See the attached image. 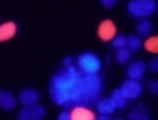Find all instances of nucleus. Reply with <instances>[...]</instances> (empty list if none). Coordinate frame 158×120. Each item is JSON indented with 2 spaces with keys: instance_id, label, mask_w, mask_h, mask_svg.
<instances>
[{
  "instance_id": "f257e3e1",
  "label": "nucleus",
  "mask_w": 158,
  "mask_h": 120,
  "mask_svg": "<svg viewBox=\"0 0 158 120\" xmlns=\"http://www.w3.org/2000/svg\"><path fill=\"white\" fill-rule=\"evenodd\" d=\"M81 106H89V104H96L102 92V81L97 74H82L81 79Z\"/></svg>"
},
{
  "instance_id": "f03ea898",
  "label": "nucleus",
  "mask_w": 158,
  "mask_h": 120,
  "mask_svg": "<svg viewBox=\"0 0 158 120\" xmlns=\"http://www.w3.org/2000/svg\"><path fill=\"white\" fill-rule=\"evenodd\" d=\"M127 10L132 17L137 18H147L156 10V2L155 0H132L127 5Z\"/></svg>"
},
{
  "instance_id": "7ed1b4c3",
  "label": "nucleus",
  "mask_w": 158,
  "mask_h": 120,
  "mask_svg": "<svg viewBox=\"0 0 158 120\" xmlns=\"http://www.w3.org/2000/svg\"><path fill=\"white\" fill-rule=\"evenodd\" d=\"M102 68L101 58L96 53H82L77 58V69L82 74H97Z\"/></svg>"
},
{
  "instance_id": "20e7f679",
  "label": "nucleus",
  "mask_w": 158,
  "mask_h": 120,
  "mask_svg": "<svg viewBox=\"0 0 158 120\" xmlns=\"http://www.w3.org/2000/svg\"><path fill=\"white\" fill-rule=\"evenodd\" d=\"M44 115H46V110L41 106H25L22 110L18 112V120H41Z\"/></svg>"
},
{
  "instance_id": "39448f33",
  "label": "nucleus",
  "mask_w": 158,
  "mask_h": 120,
  "mask_svg": "<svg viewBox=\"0 0 158 120\" xmlns=\"http://www.w3.org/2000/svg\"><path fill=\"white\" fill-rule=\"evenodd\" d=\"M120 91H122V94L128 99V101H135V99L142 94L143 87H142L140 81H135V79H128V81H123V82H122Z\"/></svg>"
},
{
  "instance_id": "423d86ee",
  "label": "nucleus",
  "mask_w": 158,
  "mask_h": 120,
  "mask_svg": "<svg viewBox=\"0 0 158 120\" xmlns=\"http://www.w3.org/2000/svg\"><path fill=\"white\" fill-rule=\"evenodd\" d=\"M145 63L143 61H132L127 68V76L128 79H135V81H142L143 76H145Z\"/></svg>"
},
{
  "instance_id": "0eeeda50",
  "label": "nucleus",
  "mask_w": 158,
  "mask_h": 120,
  "mask_svg": "<svg viewBox=\"0 0 158 120\" xmlns=\"http://www.w3.org/2000/svg\"><path fill=\"white\" fill-rule=\"evenodd\" d=\"M99 38L104 39V41H109V39H112L114 36H115L117 30H115V25H114V22H110V20H104V22L99 25Z\"/></svg>"
},
{
  "instance_id": "6e6552de",
  "label": "nucleus",
  "mask_w": 158,
  "mask_h": 120,
  "mask_svg": "<svg viewBox=\"0 0 158 120\" xmlns=\"http://www.w3.org/2000/svg\"><path fill=\"white\" fill-rule=\"evenodd\" d=\"M69 115H71L73 120H96V114L89 107H84V106H74L73 112Z\"/></svg>"
},
{
  "instance_id": "1a4fd4ad",
  "label": "nucleus",
  "mask_w": 158,
  "mask_h": 120,
  "mask_svg": "<svg viewBox=\"0 0 158 120\" xmlns=\"http://www.w3.org/2000/svg\"><path fill=\"white\" fill-rule=\"evenodd\" d=\"M96 109L99 114H104V115H110V114L115 112V106H114L110 97H102L96 101Z\"/></svg>"
},
{
  "instance_id": "9d476101",
  "label": "nucleus",
  "mask_w": 158,
  "mask_h": 120,
  "mask_svg": "<svg viewBox=\"0 0 158 120\" xmlns=\"http://www.w3.org/2000/svg\"><path fill=\"white\" fill-rule=\"evenodd\" d=\"M18 99H20V102H22L23 106H33V104L38 102L40 94L35 91V89H25V91L20 92Z\"/></svg>"
},
{
  "instance_id": "9b49d317",
  "label": "nucleus",
  "mask_w": 158,
  "mask_h": 120,
  "mask_svg": "<svg viewBox=\"0 0 158 120\" xmlns=\"http://www.w3.org/2000/svg\"><path fill=\"white\" fill-rule=\"evenodd\" d=\"M17 35V25L13 22H7L0 25V41H7V39L13 38Z\"/></svg>"
},
{
  "instance_id": "f8f14e48",
  "label": "nucleus",
  "mask_w": 158,
  "mask_h": 120,
  "mask_svg": "<svg viewBox=\"0 0 158 120\" xmlns=\"http://www.w3.org/2000/svg\"><path fill=\"white\" fill-rule=\"evenodd\" d=\"M15 97L8 91H0V107L3 110H13L15 109Z\"/></svg>"
},
{
  "instance_id": "ddd939ff",
  "label": "nucleus",
  "mask_w": 158,
  "mask_h": 120,
  "mask_svg": "<svg viewBox=\"0 0 158 120\" xmlns=\"http://www.w3.org/2000/svg\"><path fill=\"white\" fill-rule=\"evenodd\" d=\"M110 99H112V102H114V106H115V109H123V107H127L128 99L122 94L120 89H114Z\"/></svg>"
},
{
  "instance_id": "4468645a",
  "label": "nucleus",
  "mask_w": 158,
  "mask_h": 120,
  "mask_svg": "<svg viewBox=\"0 0 158 120\" xmlns=\"http://www.w3.org/2000/svg\"><path fill=\"white\" fill-rule=\"evenodd\" d=\"M128 118L130 120H148L150 115H148L145 106H138V107L133 109V110L128 112Z\"/></svg>"
},
{
  "instance_id": "2eb2a0df",
  "label": "nucleus",
  "mask_w": 158,
  "mask_h": 120,
  "mask_svg": "<svg viewBox=\"0 0 158 120\" xmlns=\"http://www.w3.org/2000/svg\"><path fill=\"white\" fill-rule=\"evenodd\" d=\"M137 33H138V36H148V35L152 33V23L148 22L147 18L140 20L137 25Z\"/></svg>"
},
{
  "instance_id": "dca6fc26",
  "label": "nucleus",
  "mask_w": 158,
  "mask_h": 120,
  "mask_svg": "<svg viewBox=\"0 0 158 120\" xmlns=\"http://www.w3.org/2000/svg\"><path fill=\"white\" fill-rule=\"evenodd\" d=\"M125 48L128 49V51H138V49L142 48V41L138 36H133V35H130V36H127V43H125Z\"/></svg>"
},
{
  "instance_id": "f3484780",
  "label": "nucleus",
  "mask_w": 158,
  "mask_h": 120,
  "mask_svg": "<svg viewBox=\"0 0 158 120\" xmlns=\"http://www.w3.org/2000/svg\"><path fill=\"white\" fill-rule=\"evenodd\" d=\"M128 59H130V51L125 46L117 48V61L120 64H125V63H128Z\"/></svg>"
},
{
  "instance_id": "a211bd4d",
  "label": "nucleus",
  "mask_w": 158,
  "mask_h": 120,
  "mask_svg": "<svg viewBox=\"0 0 158 120\" xmlns=\"http://www.w3.org/2000/svg\"><path fill=\"white\" fill-rule=\"evenodd\" d=\"M145 49H147V51H150V53H156L158 51V38L156 36L148 38L145 41Z\"/></svg>"
},
{
  "instance_id": "6ab92c4d",
  "label": "nucleus",
  "mask_w": 158,
  "mask_h": 120,
  "mask_svg": "<svg viewBox=\"0 0 158 120\" xmlns=\"http://www.w3.org/2000/svg\"><path fill=\"white\" fill-rule=\"evenodd\" d=\"M114 41H112V46L114 48H123L125 46V43H127V36H123V35H115V36L112 38Z\"/></svg>"
},
{
  "instance_id": "aec40b11",
  "label": "nucleus",
  "mask_w": 158,
  "mask_h": 120,
  "mask_svg": "<svg viewBox=\"0 0 158 120\" xmlns=\"http://www.w3.org/2000/svg\"><path fill=\"white\" fill-rule=\"evenodd\" d=\"M148 91H150V94H153V96H156L158 94V81H150L148 82Z\"/></svg>"
},
{
  "instance_id": "412c9836",
  "label": "nucleus",
  "mask_w": 158,
  "mask_h": 120,
  "mask_svg": "<svg viewBox=\"0 0 158 120\" xmlns=\"http://www.w3.org/2000/svg\"><path fill=\"white\" fill-rule=\"evenodd\" d=\"M148 69H150L152 72H156L158 71V58H153L150 63H148Z\"/></svg>"
},
{
  "instance_id": "4be33fe9",
  "label": "nucleus",
  "mask_w": 158,
  "mask_h": 120,
  "mask_svg": "<svg viewBox=\"0 0 158 120\" xmlns=\"http://www.w3.org/2000/svg\"><path fill=\"white\" fill-rule=\"evenodd\" d=\"M117 0H101V5L104 8H112L114 5H115Z\"/></svg>"
},
{
  "instance_id": "5701e85b",
  "label": "nucleus",
  "mask_w": 158,
  "mask_h": 120,
  "mask_svg": "<svg viewBox=\"0 0 158 120\" xmlns=\"http://www.w3.org/2000/svg\"><path fill=\"white\" fill-rule=\"evenodd\" d=\"M58 118L59 120H69V118H71V115H69V112H61L58 115Z\"/></svg>"
},
{
  "instance_id": "b1692460",
  "label": "nucleus",
  "mask_w": 158,
  "mask_h": 120,
  "mask_svg": "<svg viewBox=\"0 0 158 120\" xmlns=\"http://www.w3.org/2000/svg\"><path fill=\"white\" fill-rule=\"evenodd\" d=\"M71 63H73V58H71V56H68V58L63 59V66H69Z\"/></svg>"
}]
</instances>
